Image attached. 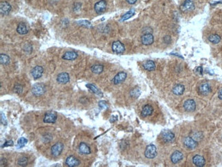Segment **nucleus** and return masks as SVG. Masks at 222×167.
<instances>
[{
  "mask_svg": "<svg viewBox=\"0 0 222 167\" xmlns=\"http://www.w3.org/2000/svg\"><path fill=\"white\" fill-rule=\"evenodd\" d=\"M32 92L35 96L42 95L46 92V87L43 84L37 83L33 86Z\"/></svg>",
  "mask_w": 222,
  "mask_h": 167,
  "instance_id": "f257e3e1",
  "label": "nucleus"
},
{
  "mask_svg": "<svg viewBox=\"0 0 222 167\" xmlns=\"http://www.w3.org/2000/svg\"><path fill=\"white\" fill-rule=\"evenodd\" d=\"M145 156L148 159H152L156 155V148L154 144H149L145 150Z\"/></svg>",
  "mask_w": 222,
  "mask_h": 167,
  "instance_id": "f03ea898",
  "label": "nucleus"
},
{
  "mask_svg": "<svg viewBox=\"0 0 222 167\" xmlns=\"http://www.w3.org/2000/svg\"><path fill=\"white\" fill-rule=\"evenodd\" d=\"M180 9L183 12H191L195 9L194 3L191 0H185L181 5Z\"/></svg>",
  "mask_w": 222,
  "mask_h": 167,
  "instance_id": "7ed1b4c3",
  "label": "nucleus"
},
{
  "mask_svg": "<svg viewBox=\"0 0 222 167\" xmlns=\"http://www.w3.org/2000/svg\"><path fill=\"white\" fill-rule=\"evenodd\" d=\"M64 149V144L62 143H55L54 145L52 146L51 147V154L54 157H58L61 154Z\"/></svg>",
  "mask_w": 222,
  "mask_h": 167,
  "instance_id": "20e7f679",
  "label": "nucleus"
},
{
  "mask_svg": "<svg viewBox=\"0 0 222 167\" xmlns=\"http://www.w3.org/2000/svg\"><path fill=\"white\" fill-rule=\"evenodd\" d=\"M183 144L188 149H194L195 148H196L198 143L197 142L195 141L194 139H193L191 137H186L183 139Z\"/></svg>",
  "mask_w": 222,
  "mask_h": 167,
  "instance_id": "39448f33",
  "label": "nucleus"
},
{
  "mask_svg": "<svg viewBox=\"0 0 222 167\" xmlns=\"http://www.w3.org/2000/svg\"><path fill=\"white\" fill-rule=\"evenodd\" d=\"M112 50L116 53H122L125 51V47L121 42L115 41L112 44Z\"/></svg>",
  "mask_w": 222,
  "mask_h": 167,
  "instance_id": "423d86ee",
  "label": "nucleus"
},
{
  "mask_svg": "<svg viewBox=\"0 0 222 167\" xmlns=\"http://www.w3.org/2000/svg\"><path fill=\"white\" fill-rule=\"evenodd\" d=\"M107 8V2L105 0H100L95 4V10L98 14H101L104 11L106 10Z\"/></svg>",
  "mask_w": 222,
  "mask_h": 167,
  "instance_id": "0eeeda50",
  "label": "nucleus"
},
{
  "mask_svg": "<svg viewBox=\"0 0 222 167\" xmlns=\"http://www.w3.org/2000/svg\"><path fill=\"white\" fill-rule=\"evenodd\" d=\"M142 43L144 45H151L154 42V37L151 33H146L143 34L142 38Z\"/></svg>",
  "mask_w": 222,
  "mask_h": 167,
  "instance_id": "6e6552de",
  "label": "nucleus"
},
{
  "mask_svg": "<svg viewBox=\"0 0 222 167\" xmlns=\"http://www.w3.org/2000/svg\"><path fill=\"white\" fill-rule=\"evenodd\" d=\"M56 120H57V114L54 112H47L43 119V121L46 123H54Z\"/></svg>",
  "mask_w": 222,
  "mask_h": 167,
  "instance_id": "1a4fd4ad",
  "label": "nucleus"
},
{
  "mask_svg": "<svg viewBox=\"0 0 222 167\" xmlns=\"http://www.w3.org/2000/svg\"><path fill=\"white\" fill-rule=\"evenodd\" d=\"M184 108L187 112H193L196 110V104L194 100L193 99H187L184 103Z\"/></svg>",
  "mask_w": 222,
  "mask_h": 167,
  "instance_id": "9d476101",
  "label": "nucleus"
},
{
  "mask_svg": "<svg viewBox=\"0 0 222 167\" xmlns=\"http://www.w3.org/2000/svg\"><path fill=\"white\" fill-rule=\"evenodd\" d=\"M43 71H44V69L42 67L36 66L34 68H33L32 71H31V74H32L33 79H35V80H38V79L41 78L42 75V73H43Z\"/></svg>",
  "mask_w": 222,
  "mask_h": 167,
  "instance_id": "9b49d317",
  "label": "nucleus"
},
{
  "mask_svg": "<svg viewBox=\"0 0 222 167\" xmlns=\"http://www.w3.org/2000/svg\"><path fill=\"white\" fill-rule=\"evenodd\" d=\"M127 77V74L125 73V72L124 71L120 72V73H118L117 75H116L115 77L114 78L113 82L114 84H116V85L119 84L123 82L125 80H126Z\"/></svg>",
  "mask_w": 222,
  "mask_h": 167,
  "instance_id": "f8f14e48",
  "label": "nucleus"
},
{
  "mask_svg": "<svg viewBox=\"0 0 222 167\" xmlns=\"http://www.w3.org/2000/svg\"><path fill=\"white\" fill-rule=\"evenodd\" d=\"M199 93L202 95H207L208 93L211 92V89H210L209 84L208 83H203L199 86L198 88Z\"/></svg>",
  "mask_w": 222,
  "mask_h": 167,
  "instance_id": "ddd939ff",
  "label": "nucleus"
},
{
  "mask_svg": "<svg viewBox=\"0 0 222 167\" xmlns=\"http://www.w3.org/2000/svg\"><path fill=\"white\" fill-rule=\"evenodd\" d=\"M11 9H12V7H11L10 4L8 3L7 1H1L0 4V10H1V15H8L9 12L11 11Z\"/></svg>",
  "mask_w": 222,
  "mask_h": 167,
  "instance_id": "4468645a",
  "label": "nucleus"
},
{
  "mask_svg": "<svg viewBox=\"0 0 222 167\" xmlns=\"http://www.w3.org/2000/svg\"><path fill=\"white\" fill-rule=\"evenodd\" d=\"M79 160L77 158H76L75 157L73 156V155H71V156L68 157L66 160V164L69 167L77 166L79 165Z\"/></svg>",
  "mask_w": 222,
  "mask_h": 167,
  "instance_id": "2eb2a0df",
  "label": "nucleus"
},
{
  "mask_svg": "<svg viewBox=\"0 0 222 167\" xmlns=\"http://www.w3.org/2000/svg\"><path fill=\"white\" fill-rule=\"evenodd\" d=\"M70 81V77L67 73H60L57 77V82L62 84L68 83Z\"/></svg>",
  "mask_w": 222,
  "mask_h": 167,
  "instance_id": "dca6fc26",
  "label": "nucleus"
},
{
  "mask_svg": "<svg viewBox=\"0 0 222 167\" xmlns=\"http://www.w3.org/2000/svg\"><path fill=\"white\" fill-rule=\"evenodd\" d=\"M193 163L198 167H202L205 165V160L202 156L196 155L193 157Z\"/></svg>",
  "mask_w": 222,
  "mask_h": 167,
  "instance_id": "f3484780",
  "label": "nucleus"
},
{
  "mask_svg": "<svg viewBox=\"0 0 222 167\" xmlns=\"http://www.w3.org/2000/svg\"><path fill=\"white\" fill-rule=\"evenodd\" d=\"M183 153L181 152H179V151H176V152H174L172 154L171 160H172V163L176 164L180 162L181 160L183 159Z\"/></svg>",
  "mask_w": 222,
  "mask_h": 167,
  "instance_id": "a211bd4d",
  "label": "nucleus"
},
{
  "mask_svg": "<svg viewBox=\"0 0 222 167\" xmlns=\"http://www.w3.org/2000/svg\"><path fill=\"white\" fill-rule=\"evenodd\" d=\"M78 57V54L73 51H66L64 53L62 58L66 60H74Z\"/></svg>",
  "mask_w": 222,
  "mask_h": 167,
  "instance_id": "6ab92c4d",
  "label": "nucleus"
},
{
  "mask_svg": "<svg viewBox=\"0 0 222 167\" xmlns=\"http://www.w3.org/2000/svg\"><path fill=\"white\" fill-rule=\"evenodd\" d=\"M174 134L171 132H164L162 133V140L165 143H170L174 139Z\"/></svg>",
  "mask_w": 222,
  "mask_h": 167,
  "instance_id": "aec40b11",
  "label": "nucleus"
},
{
  "mask_svg": "<svg viewBox=\"0 0 222 167\" xmlns=\"http://www.w3.org/2000/svg\"><path fill=\"white\" fill-rule=\"evenodd\" d=\"M152 112H153V108L151 105H145L142 108L141 115L143 117H146L151 115Z\"/></svg>",
  "mask_w": 222,
  "mask_h": 167,
  "instance_id": "412c9836",
  "label": "nucleus"
},
{
  "mask_svg": "<svg viewBox=\"0 0 222 167\" xmlns=\"http://www.w3.org/2000/svg\"><path fill=\"white\" fill-rule=\"evenodd\" d=\"M79 151L82 154L88 155L91 153V150L90 146L85 143H81L79 145Z\"/></svg>",
  "mask_w": 222,
  "mask_h": 167,
  "instance_id": "4be33fe9",
  "label": "nucleus"
},
{
  "mask_svg": "<svg viewBox=\"0 0 222 167\" xmlns=\"http://www.w3.org/2000/svg\"><path fill=\"white\" fill-rule=\"evenodd\" d=\"M17 31L19 34H26L28 32V26H27V25L25 23H23V22L20 23L17 27Z\"/></svg>",
  "mask_w": 222,
  "mask_h": 167,
  "instance_id": "5701e85b",
  "label": "nucleus"
},
{
  "mask_svg": "<svg viewBox=\"0 0 222 167\" xmlns=\"http://www.w3.org/2000/svg\"><path fill=\"white\" fill-rule=\"evenodd\" d=\"M143 67L146 70H147V71H154V70L156 68L155 63H154L152 60L146 61V62L143 63Z\"/></svg>",
  "mask_w": 222,
  "mask_h": 167,
  "instance_id": "b1692460",
  "label": "nucleus"
},
{
  "mask_svg": "<svg viewBox=\"0 0 222 167\" xmlns=\"http://www.w3.org/2000/svg\"><path fill=\"white\" fill-rule=\"evenodd\" d=\"M184 91H185V86L182 84H177L174 86L173 89H172V92L176 95H181L183 93Z\"/></svg>",
  "mask_w": 222,
  "mask_h": 167,
  "instance_id": "393cba45",
  "label": "nucleus"
},
{
  "mask_svg": "<svg viewBox=\"0 0 222 167\" xmlns=\"http://www.w3.org/2000/svg\"><path fill=\"white\" fill-rule=\"evenodd\" d=\"M86 87L88 88L90 90H91L94 93L97 94V95L100 97H103V93L101 92V91H100V90L96 86H95L94 84H86Z\"/></svg>",
  "mask_w": 222,
  "mask_h": 167,
  "instance_id": "a878e982",
  "label": "nucleus"
},
{
  "mask_svg": "<svg viewBox=\"0 0 222 167\" xmlns=\"http://www.w3.org/2000/svg\"><path fill=\"white\" fill-rule=\"evenodd\" d=\"M92 73L95 74H100L103 71V66L101 64H95L91 67Z\"/></svg>",
  "mask_w": 222,
  "mask_h": 167,
  "instance_id": "bb28decb",
  "label": "nucleus"
},
{
  "mask_svg": "<svg viewBox=\"0 0 222 167\" xmlns=\"http://www.w3.org/2000/svg\"><path fill=\"white\" fill-rule=\"evenodd\" d=\"M208 40L213 44H217L220 42L221 37L217 34H211L208 37Z\"/></svg>",
  "mask_w": 222,
  "mask_h": 167,
  "instance_id": "cd10ccee",
  "label": "nucleus"
},
{
  "mask_svg": "<svg viewBox=\"0 0 222 167\" xmlns=\"http://www.w3.org/2000/svg\"><path fill=\"white\" fill-rule=\"evenodd\" d=\"M134 15H135V10H134V9H131V10H130L129 11H128L126 14H124V15L122 16V18H121L120 21H126V20L129 19V18L133 17Z\"/></svg>",
  "mask_w": 222,
  "mask_h": 167,
  "instance_id": "c85d7f7f",
  "label": "nucleus"
},
{
  "mask_svg": "<svg viewBox=\"0 0 222 167\" xmlns=\"http://www.w3.org/2000/svg\"><path fill=\"white\" fill-rule=\"evenodd\" d=\"M0 62L1 64L3 65H6L10 62V58L8 55L6 54H3L1 53L0 55Z\"/></svg>",
  "mask_w": 222,
  "mask_h": 167,
  "instance_id": "c756f323",
  "label": "nucleus"
},
{
  "mask_svg": "<svg viewBox=\"0 0 222 167\" xmlns=\"http://www.w3.org/2000/svg\"><path fill=\"white\" fill-rule=\"evenodd\" d=\"M28 143V139H26L25 138L21 137V138L19 139V141L17 142V147L18 149H21L23 148V146H25V144Z\"/></svg>",
  "mask_w": 222,
  "mask_h": 167,
  "instance_id": "7c9ffc66",
  "label": "nucleus"
},
{
  "mask_svg": "<svg viewBox=\"0 0 222 167\" xmlns=\"http://www.w3.org/2000/svg\"><path fill=\"white\" fill-rule=\"evenodd\" d=\"M140 93H141L140 89H139V88H135V89H133L131 91V93H130V94H131V96L132 97L138 98V97L140 95Z\"/></svg>",
  "mask_w": 222,
  "mask_h": 167,
  "instance_id": "2f4dec72",
  "label": "nucleus"
},
{
  "mask_svg": "<svg viewBox=\"0 0 222 167\" xmlns=\"http://www.w3.org/2000/svg\"><path fill=\"white\" fill-rule=\"evenodd\" d=\"M18 164L21 166H26L28 163V159L26 157H22L21 158H19L18 160Z\"/></svg>",
  "mask_w": 222,
  "mask_h": 167,
  "instance_id": "473e14b6",
  "label": "nucleus"
},
{
  "mask_svg": "<svg viewBox=\"0 0 222 167\" xmlns=\"http://www.w3.org/2000/svg\"><path fill=\"white\" fill-rule=\"evenodd\" d=\"M77 23L80 25V26H82L86 27V28H92V23H90V22L88 21H86V20H83V21H78Z\"/></svg>",
  "mask_w": 222,
  "mask_h": 167,
  "instance_id": "72a5a7b5",
  "label": "nucleus"
},
{
  "mask_svg": "<svg viewBox=\"0 0 222 167\" xmlns=\"http://www.w3.org/2000/svg\"><path fill=\"white\" fill-rule=\"evenodd\" d=\"M14 91L15 92H17V93L18 94L21 93V92H23V86H22L21 85H19V84L16 85L15 86Z\"/></svg>",
  "mask_w": 222,
  "mask_h": 167,
  "instance_id": "f704fd0d",
  "label": "nucleus"
},
{
  "mask_svg": "<svg viewBox=\"0 0 222 167\" xmlns=\"http://www.w3.org/2000/svg\"><path fill=\"white\" fill-rule=\"evenodd\" d=\"M1 123L2 125H7V120H6V118L5 116V114L4 113H1Z\"/></svg>",
  "mask_w": 222,
  "mask_h": 167,
  "instance_id": "c9c22d12",
  "label": "nucleus"
},
{
  "mask_svg": "<svg viewBox=\"0 0 222 167\" xmlns=\"http://www.w3.org/2000/svg\"><path fill=\"white\" fill-rule=\"evenodd\" d=\"M98 105H99L100 108H103V109H105V108H107V103L105 102V101H100L98 103Z\"/></svg>",
  "mask_w": 222,
  "mask_h": 167,
  "instance_id": "e433bc0d",
  "label": "nucleus"
},
{
  "mask_svg": "<svg viewBox=\"0 0 222 167\" xmlns=\"http://www.w3.org/2000/svg\"><path fill=\"white\" fill-rule=\"evenodd\" d=\"M14 145V143H13V141H12V140H10V141H6L5 143H4V144H3V145L1 146V147H5V146H13Z\"/></svg>",
  "mask_w": 222,
  "mask_h": 167,
  "instance_id": "4c0bfd02",
  "label": "nucleus"
},
{
  "mask_svg": "<svg viewBox=\"0 0 222 167\" xmlns=\"http://www.w3.org/2000/svg\"><path fill=\"white\" fill-rule=\"evenodd\" d=\"M164 41L165 42V43L169 44V42H170V41H171V38H170V37H169V36H166V37L164 38Z\"/></svg>",
  "mask_w": 222,
  "mask_h": 167,
  "instance_id": "58836bf2",
  "label": "nucleus"
},
{
  "mask_svg": "<svg viewBox=\"0 0 222 167\" xmlns=\"http://www.w3.org/2000/svg\"><path fill=\"white\" fill-rule=\"evenodd\" d=\"M126 1L129 4H134L135 3H136L137 0H126Z\"/></svg>",
  "mask_w": 222,
  "mask_h": 167,
  "instance_id": "ea45409f",
  "label": "nucleus"
},
{
  "mask_svg": "<svg viewBox=\"0 0 222 167\" xmlns=\"http://www.w3.org/2000/svg\"><path fill=\"white\" fill-rule=\"evenodd\" d=\"M218 97L221 99V100H222V89H220V91H219V93H218Z\"/></svg>",
  "mask_w": 222,
  "mask_h": 167,
  "instance_id": "a19ab883",
  "label": "nucleus"
},
{
  "mask_svg": "<svg viewBox=\"0 0 222 167\" xmlns=\"http://www.w3.org/2000/svg\"><path fill=\"white\" fill-rule=\"evenodd\" d=\"M197 71H198V72H199L200 74H202V68L201 67H199L197 69Z\"/></svg>",
  "mask_w": 222,
  "mask_h": 167,
  "instance_id": "79ce46f5",
  "label": "nucleus"
}]
</instances>
